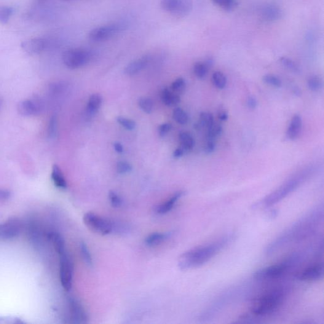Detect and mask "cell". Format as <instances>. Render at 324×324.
<instances>
[{
	"label": "cell",
	"mask_w": 324,
	"mask_h": 324,
	"mask_svg": "<svg viewBox=\"0 0 324 324\" xmlns=\"http://www.w3.org/2000/svg\"><path fill=\"white\" fill-rule=\"evenodd\" d=\"M48 237L52 241L56 251L60 255L66 252V243L62 235L57 232H52L48 234Z\"/></svg>",
	"instance_id": "cell-21"
},
{
	"label": "cell",
	"mask_w": 324,
	"mask_h": 324,
	"mask_svg": "<svg viewBox=\"0 0 324 324\" xmlns=\"http://www.w3.org/2000/svg\"><path fill=\"white\" fill-rule=\"evenodd\" d=\"M60 278L64 290H71L73 278V264L66 251L60 255Z\"/></svg>",
	"instance_id": "cell-9"
},
{
	"label": "cell",
	"mask_w": 324,
	"mask_h": 324,
	"mask_svg": "<svg viewBox=\"0 0 324 324\" xmlns=\"http://www.w3.org/2000/svg\"><path fill=\"white\" fill-rule=\"evenodd\" d=\"M247 105L250 109H255L257 106V101L255 97L250 96L247 100Z\"/></svg>",
	"instance_id": "cell-46"
},
{
	"label": "cell",
	"mask_w": 324,
	"mask_h": 324,
	"mask_svg": "<svg viewBox=\"0 0 324 324\" xmlns=\"http://www.w3.org/2000/svg\"><path fill=\"white\" fill-rule=\"evenodd\" d=\"M286 292L277 288L261 294L251 304V312L255 317L272 314L279 309L285 300Z\"/></svg>",
	"instance_id": "cell-4"
},
{
	"label": "cell",
	"mask_w": 324,
	"mask_h": 324,
	"mask_svg": "<svg viewBox=\"0 0 324 324\" xmlns=\"http://www.w3.org/2000/svg\"><path fill=\"white\" fill-rule=\"evenodd\" d=\"M282 16V9L274 4L265 5L261 10V17L267 22H275L280 19Z\"/></svg>",
	"instance_id": "cell-17"
},
{
	"label": "cell",
	"mask_w": 324,
	"mask_h": 324,
	"mask_svg": "<svg viewBox=\"0 0 324 324\" xmlns=\"http://www.w3.org/2000/svg\"><path fill=\"white\" fill-rule=\"evenodd\" d=\"M47 47L48 41L42 37H34L21 44V48L24 52L31 55L40 54L46 50Z\"/></svg>",
	"instance_id": "cell-15"
},
{
	"label": "cell",
	"mask_w": 324,
	"mask_h": 324,
	"mask_svg": "<svg viewBox=\"0 0 324 324\" xmlns=\"http://www.w3.org/2000/svg\"><path fill=\"white\" fill-rule=\"evenodd\" d=\"M92 53L81 48H72L63 53L62 60L67 68L76 69L87 65L92 59Z\"/></svg>",
	"instance_id": "cell-6"
},
{
	"label": "cell",
	"mask_w": 324,
	"mask_h": 324,
	"mask_svg": "<svg viewBox=\"0 0 324 324\" xmlns=\"http://www.w3.org/2000/svg\"><path fill=\"white\" fill-rule=\"evenodd\" d=\"M102 103V97L99 94H93L90 96L87 105L88 113L94 115L98 111Z\"/></svg>",
	"instance_id": "cell-24"
},
{
	"label": "cell",
	"mask_w": 324,
	"mask_h": 324,
	"mask_svg": "<svg viewBox=\"0 0 324 324\" xmlns=\"http://www.w3.org/2000/svg\"><path fill=\"white\" fill-rule=\"evenodd\" d=\"M12 7L8 6L0 7V23L5 24L9 22L10 18L13 13Z\"/></svg>",
	"instance_id": "cell-33"
},
{
	"label": "cell",
	"mask_w": 324,
	"mask_h": 324,
	"mask_svg": "<svg viewBox=\"0 0 324 324\" xmlns=\"http://www.w3.org/2000/svg\"><path fill=\"white\" fill-rule=\"evenodd\" d=\"M114 149L117 153L119 154H122L123 152H124V148H123V146L120 143H115L114 144Z\"/></svg>",
	"instance_id": "cell-49"
},
{
	"label": "cell",
	"mask_w": 324,
	"mask_h": 324,
	"mask_svg": "<svg viewBox=\"0 0 324 324\" xmlns=\"http://www.w3.org/2000/svg\"><path fill=\"white\" fill-rule=\"evenodd\" d=\"M11 196L12 192L9 189L0 188V202H6Z\"/></svg>",
	"instance_id": "cell-45"
},
{
	"label": "cell",
	"mask_w": 324,
	"mask_h": 324,
	"mask_svg": "<svg viewBox=\"0 0 324 324\" xmlns=\"http://www.w3.org/2000/svg\"><path fill=\"white\" fill-rule=\"evenodd\" d=\"M211 1L226 11H231L234 10L237 4L235 0H211Z\"/></svg>",
	"instance_id": "cell-32"
},
{
	"label": "cell",
	"mask_w": 324,
	"mask_h": 324,
	"mask_svg": "<svg viewBox=\"0 0 324 324\" xmlns=\"http://www.w3.org/2000/svg\"><path fill=\"white\" fill-rule=\"evenodd\" d=\"M308 87L312 92H318L322 89L323 82L320 77L317 76L310 77L307 82Z\"/></svg>",
	"instance_id": "cell-29"
},
{
	"label": "cell",
	"mask_w": 324,
	"mask_h": 324,
	"mask_svg": "<svg viewBox=\"0 0 324 324\" xmlns=\"http://www.w3.org/2000/svg\"><path fill=\"white\" fill-rule=\"evenodd\" d=\"M139 107L142 111L146 114H151L154 107V103L151 98L148 97H142L138 101Z\"/></svg>",
	"instance_id": "cell-34"
},
{
	"label": "cell",
	"mask_w": 324,
	"mask_h": 324,
	"mask_svg": "<svg viewBox=\"0 0 324 324\" xmlns=\"http://www.w3.org/2000/svg\"><path fill=\"white\" fill-rule=\"evenodd\" d=\"M37 1H38V2H42L47 1V0H37Z\"/></svg>",
	"instance_id": "cell-51"
},
{
	"label": "cell",
	"mask_w": 324,
	"mask_h": 324,
	"mask_svg": "<svg viewBox=\"0 0 324 324\" xmlns=\"http://www.w3.org/2000/svg\"><path fill=\"white\" fill-rule=\"evenodd\" d=\"M61 1H72V0H61Z\"/></svg>",
	"instance_id": "cell-52"
},
{
	"label": "cell",
	"mask_w": 324,
	"mask_h": 324,
	"mask_svg": "<svg viewBox=\"0 0 324 324\" xmlns=\"http://www.w3.org/2000/svg\"><path fill=\"white\" fill-rule=\"evenodd\" d=\"M263 81L266 84L272 85L273 87L280 88L282 85V81L278 77L273 75L267 74L263 77Z\"/></svg>",
	"instance_id": "cell-39"
},
{
	"label": "cell",
	"mask_w": 324,
	"mask_h": 324,
	"mask_svg": "<svg viewBox=\"0 0 324 324\" xmlns=\"http://www.w3.org/2000/svg\"><path fill=\"white\" fill-rule=\"evenodd\" d=\"M80 250H81V255L85 263L88 266L92 267L93 266V259L88 246L84 243H81V245H80Z\"/></svg>",
	"instance_id": "cell-35"
},
{
	"label": "cell",
	"mask_w": 324,
	"mask_h": 324,
	"mask_svg": "<svg viewBox=\"0 0 324 324\" xmlns=\"http://www.w3.org/2000/svg\"><path fill=\"white\" fill-rule=\"evenodd\" d=\"M42 109L44 104L36 98L20 101L17 106L18 114L24 117L37 116L41 113Z\"/></svg>",
	"instance_id": "cell-11"
},
{
	"label": "cell",
	"mask_w": 324,
	"mask_h": 324,
	"mask_svg": "<svg viewBox=\"0 0 324 324\" xmlns=\"http://www.w3.org/2000/svg\"><path fill=\"white\" fill-rule=\"evenodd\" d=\"M214 124L213 115L208 112H202L200 116L199 126L208 128Z\"/></svg>",
	"instance_id": "cell-30"
},
{
	"label": "cell",
	"mask_w": 324,
	"mask_h": 324,
	"mask_svg": "<svg viewBox=\"0 0 324 324\" xmlns=\"http://www.w3.org/2000/svg\"><path fill=\"white\" fill-rule=\"evenodd\" d=\"M21 224L17 219H12L0 224V240L14 239L20 234Z\"/></svg>",
	"instance_id": "cell-14"
},
{
	"label": "cell",
	"mask_w": 324,
	"mask_h": 324,
	"mask_svg": "<svg viewBox=\"0 0 324 324\" xmlns=\"http://www.w3.org/2000/svg\"><path fill=\"white\" fill-rule=\"evenodd\" d=\"M186 150L182 147L177 148L174 152V157L175 158H180L183 157Z\"/></svg>",
	"instance_id": "cell-48"
},
{
	"label": "cell",
	"mask_w": 324,
	"mask_h": 324,
	"mask_svg": "<svg viewBox=\"0 0 324 324\" xmlns=\"http://www.w3.org/2000/svg\"><path fill=\"white\" fill-rule=\"evenodd\" d=\"M125 26L124 24L117 23L98 27L90 32L88 37L93 42L106 41L124 30Z\"/></svg>",
	"instance_id": "cell-8"
},
{
	"label": "cell",
	"mask_w": 324,
	"mask_h": 324,
	"mask_svg": "<svg viewBox=\"0 0 324 324\" xmlns=\"http://www.w3.org/2000/svg\"><path fill=\"white\" fill-rule=\"evenodd\" d=\"M212 82L217 88L222 90L226 87L227 78L222 72L216 71L212 75Z\"/></svg>",
	"instance_id": "cell-27"
},
{
	"label": "cell",
	"mask_w": 324,
	"mask_h": 324,
	"mask_svg": "<svg viewBox=\"0 0 324 324\" xmlns=\"http://www.w3.org/2000/svg\"><path fill=\"white\" fill-rule=\"evenodd\" d=\"M83 222L91 231L105 235L114 231L113 222L96 214L88 212L83 216Z\"/></svg>",
	"instance_id": "cell-7"
},
{
	"label": "cell",
	"mask_w": 324,
	"mask_h": 324,
	"mask_svg": "<svg viewBox=\"0 0 324 324\" xmlns=\"http://www.w3.org/2000/svg\"><path fill=\"white\" fill-rule=\"evenodd\" d=\"M218 117L219 119L221 120V121H226L227 119H228V114L226 111H225L224 109H222L218 113Z\"/></svg>",
	"instance_id": "cell-47"
},
{
	"label": "cell",
	"mask_w": 324,
	"mask_h": 324,
	"mask_svg": "<svg viewBox=\"0 0 324 324\" xmlns=\"http://www.w3.org/2000/svg\"><path fill=\"white\" fill-rule=\"evenodd\" d=\"M0 105H1V102H0Z\"/></svg>",
	"instance_id": "cell-53"
},
{
	"label": "cell",
	"mask_w": 324,
	"mask_h": 324,
	"mask_svg": "<svg viewBox=\"0 0 324 324\" xmlns=\"http://www.w3.org/2000/svg\"><path fill=\"white\" fill-rule=\"evenodd\" d=\"M323 269L322 263L311 265L298 272L296 275V278L305 282L319 280L323 277Z\"/></svg>",
	"instance_id": "cell-12"
},
{
	"label": "cell",
	"mask_w": 324,
	"mask_h": 324,
	"mask_svg": "<svg viewBox=\"0 0 324 324\" xmlns=\"http://www.w3.org/2000/svg\"><path fill=\"white\" fill-rule=\"evenodd\" d=\"M181 147L186 151H190L193 149L195 145V141L192 136L189 133L183 132L179 135Z\"/></svg>",
	"instance_id": "cell-25"
},
{
	"label": "cell",
	"mask_w": 324,
	"mask_h": 324,
	"mask_svg": "<svg viewBox=\"0 0 324 324\" xmlns=\"http://www.w3.org/2000/svg\"><path fill=\"white\" fill-rule=\"evenodd\" d=\"M173 118L176 120V122L181 125H184L187 124L188 122V116L186 113L185 111H184L183 109L181 108H177L174 110L173 112Z\"/></svg>",
	"instance_id": "cell-31"
},
{
	"label": "cell",
	"mask_w": 324,
	"mask_h": 324,
	"mask_svg": "<svg viewBox=\"0 0 324 324\" xmlns=\"http://www.w3.org/2000/svg\"><path fill=\"white\" fill-rule=\"evenodd\" d=\"M117 121L127 130L132 131L136 127V122L133 120L127 119V118L118 117H117Z\"/></svg>",
	"instance_id": "cell-40"
},
{
	"label": "cell",
	"mask_w": 324,
	"mask_h": 324,
	"mask_svg": "<svg viewBox=\"0 0 324 324\" xmlns=\"http://www.w3.org/2000/svg\"><path fill=\"white\" fill-rule=\"evenodd\" d=\"M170 236L169 233L155 232L149 235L144 241L145 244L148 246L159 245V244L164 242Z\"/></svg>",
	"instance_id": "cell-23"
},
{
	"label": "cell",
	"mask_w": 324,
	"mask_h": 324,
	"mask_svg": "<svg viewBox=\"0 0 324 324\" xmlns=\"http://www.w3.org/2000/svg\"><path fill=\"white\" fill-rule=\"evenodd\" d=\"M160 6L172 14L184 16L191 11L192 4L190 0H161Z\"/></svg>",
	"instance_id": "cell-10"
},
{
	"label": "cell",
	"mask_w": 324,
	"mask_h": 324,
	"mask_svg": "<svg viewBox=\"0 0 324 324\" xmlns=\"http://www.w3.org/2000/svg\"><path fill=\"white\" fill-rule=\"evenodd\" d=\"M280 63L284 68L288 69L293 73L299 74L301 72V69L295 61L287 57H282L280 58Z\"/></svg>",
	"instance_id": "cell-26"
},
{
	"label": "cell",
	"mask_w": 324,
	"mask_h": 324,
	"mask_svg": "<svg viewBox=\"0 0 324 324\" xmlns=\"http://www.w3.org/2000/svg\"><path fill=\"white\" fill-rule=\"evenodd\" d=\"M132 166L127 162L120 161L117 163V170L119 174H126L132 170Z\"/></svg>",
	"instance_id": "cell-42"
},
{
	"label": "cell",
	"mask_w": 324,
	"mask_h": 324,
	"mask_svg": "<svg viewBox=\"0 0 324 324\" xmlns=\"http://www.w3.org/2000/svg\"><path fill=\"white\" fill-rule=\"evenodd\" d=\"M209 67L206 62H197L195 64L193 71L198 78L203 79L207 76Z\"/></svg>",
	"instance_id": "cell-28"
},
{
	"label": "cell",
	"mask_w": 324,
	"mask_h": 324,
	"mask_svg": "<svg viewBox=\"0 0 324 324\" xmlns=\"http://www.w3.org/2000/svg\"><path fill=\"white\" fill-rule=\"evenodd\" d=\"M234 239V234L225 235L215 242L186 251L182 254L178 260L179 269L187 270L203 266L218 255Z\"/></svg>",
	"instance_id": "cell-2"
},
{
	"label": "cell",
	"mask_w": 324,
	"mask_h": 324,
	"mask_svg": "<svg viewBox=\"0 0 324 324\" xmlns=\"http://www.w3.org/2000/svg\"><path fill=\"white\" fill-rule=\"evenodd\" d=\"M184 194V192L183 191L176 192L167 202L162 203L161 205H158L155 208V211L158 214H160V215L169 212L170 211L172 210L174 206L178 202V200L181 199V198L183 196Z\"/></svg>",
	"instance_id": "cell-18"
},
{
	"label": "cell",
	"mask_w": 324,
	"mask_h": 324,
	"mask_svg": "<svg viewBox=\"0 0 324 324\" xmlns=\"http://www.w3.org/2000/svg\"><path fill=\"white\" fill-rule=\"evenodd\" d=\"M151 60L150 56L144 55L131 61L124 69V73L127 76H134L143 71Z\"/></svg>",
	"instance_id": "cell-16"
},
{
	"label": "cell",
	"mask_w": 324,
	"mask_h": 324,
	"mask_svg": "<svg viewBox=\"0 0 324 324\" xmlns=\"http://www.w3.org/2000/svg\"><path fill=\"white\" fill-rule=\"evenodd\" d=\"M294 93L296 94V95H300L301 94V92L300 91V90L299 89V88H295V89H294Z\"/></svg>",
	"instance_id": "cell-50"
},
{
	"label": "cell",
	"mask_w": 324,
	"mask_h": 324,
	"mask_svg": "<svg viewBox=\"0 0 324 324\" xmlns=\"http://www.w3.org/2000/svg\"><path fill=\"white\" fill-rule=\"evenodd\" d=\"M58 128L57 118L53 116L51 118L48 128V136L50 138H55L57 135Z\"/></svg>",
	"instance_id": "cell-38"
},
{
	"label": "cell",
	"mask_w": 324,
	"mask_h": 324,
	"mask_svg": "<svg viewBox=\"0 0 324 324\" xmlns=\"http://www.w3.org/2000/svg\"><path fill=\"white\" fill-rule=\"evenodd\" d=\"M323 205H318L292 225L267 246L266 253L272 255L293 243L300 242L313 234L322 222Z\"/></svg>",
	"instance_id": "cell-1"
},
{
	"label": "cell",
	"mask_w": 324,
	"mask_h": 324,
	"mask_svg": "<svg viewBox=\"0 0 324 324\" xmlns=\"http://www.w3.org/2000/svg\"><path fill=\"white\" fill-rule=\"evenodd\" d=\"M302 119L298 115L294 116L291 119L290 126H289L286 136L288 139L291 140H294L298 137L299 134L301 133L302 128Z\"/></svg>",
	"instance_id": "cell-19"
},
{
	"label": "cell",
	"mask_w": 324,
	"mask_h": 324,
	"mask_svg": "<svg viewBox=\"0 0 324 324\" xmlns=\"http://www.w3.org/2000/svg\"><path fill=\"white\" fill-rule=\"evenodd\" d=\"M171 128H172V125L169 124V123H165V124L160 125L159 127V135L161 137H164L165 136L170 132Z\"/></svg>",
	"instance_id": "cell-44"
},
{
	"label": "cell",
	"mask_w": 324,
	"mask_h": 324,
	"mask_svg": "<svg viewBox=\"0 0 324 324\" xmlns=\"http://www.w3.org/2000/svg\"><path fill=\"white\" fill-rule=\"evenodd\" d=\"M222 127L221 125L214 124L208 128L207 139H213L219 137L222 133Z\"/></svg>",
	"instance_id": "cell-36"
},
{
	"label": "cell",
	"mask_w": 324,
	"mask_h": 324,
	"mask_svg": "<svg viewBox=\"0 0 324 324\" xmlns=\"http://www.w3.org/2000/svg\"><path fill=\"white\" fill-rule=\"evenodd\" d=\"M313 168H307L291 177L274 191H273L259 203L253 206L254 208H261L271 207L280 202L292 192L298 189L301 184L312 176Z\"/></svg>",
	"instance_id": "cell-3"
},
{
	"label": "cell",
	"mask_w": 324,
	"mask_h": 324,
	"mask_svg": "<svg viewBox=\"0 0 324 324\" xmlns=\"http://www.w3.org/2000/svg\"><path fill=\"white\" fill-rule=\"evenodd\" d=\"M300 254H293L279 264L272 265L257 270L254 274V277L256 280H269L282 277L289 270L298 264L301 261L303 257Z\"/></svg>",
	"instance_id": "cell-5"
},
{
	"label": "cell",
	"mask_w": 324,
	"mask_h": 324,
	"mask_svg": "<svg viewBox=\"0 0 324 324\" xmlns=\"http://www.w3.org/2000/svg\"><path fill=\"white\" fill-rule=\"evenodd\" d=\"M52 179L55 186L61 189H66L68 187V184L62 172L57 165L53 166L52 172Z\"/></svg>",
	"instance_id": "cell-20"
},
{
	"label": "cell",
	"mask_w": 324,
	"mask_h": 324,
	"mask_svg": "<svg viewBox=\"0 0 324 324\" xmlns=\"http://www.w3.org/2000/svg\"><path fill=\"white\" fill-rule=\"evenodd\" d=\"M109 198L111 204L114 208H119L122 204V200L116 192L111 191L109 193Z\"/></svg>",
	"instance_id": "cell-41"
},
{
	"label": "cell",
	"mask_w": 324,
	"mask_h": 324,
	"mask_svg": "<svg viewBox=\"0 0 324 324\" xmlns=\"http://www.w3.org/2000/svg\"><path fill=\"white\" fill-rule=\"evenodd\" d=\"M161 98L163 104L168 106L177 105L181 101V98L178 94L171 92L167 88L163 90Z\"/></svg>",
	"instance_id": "cell-22"
},
{
	"label": "cell",
	"mask_w": 324,
	"mask_h": 324,
	"mask_svg": "<svg viewBox=\"0 0 324 324\" xmlns=\"http://www.w3.org/2000/svg\"><path fill=\"white\" fill-rule=\"evenodd\" d=\"M186 83L185 80L182 78V77L177 79L171 85V88H172L173 92L176 94L183 93L186 90Z\"/></svg>",
	"instance_id": "cell-37"
},
{
	"label": "cell",
	"mask_w": 324,
	"mask_h": 324,
	"mask_svg": "<svg viewBox=\"0 0 324 324\" xmlns=\"http://www.w3.org/2000/svg\"><path fill=\"white\" fill-rule=\"evenodd\" d=\"M215 143L213 139H207L204 146V151L207 154H210L215 151Z\"/></svg>",
	"instance_id": "cell-43"
},
{
	"label": "cell",
	"mask_w": 324,
	"mask_h": 324,
	"mask_svg": "<svg viewBox=\"0 0 324 324\" xmlns=\"http://www.w3.org/2000/svg\"><path fill=\"white\" fill-rule=\"evenodd\" d=\"M68 301L72 322L76 324L88 323V315L81 303L73 297H69Z\"/></svg>",
	"instance_id": "cell-13"
}]
</instances>
